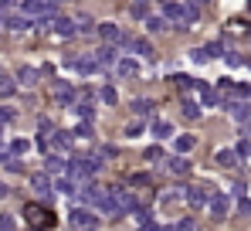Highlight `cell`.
<instances>
[{
  "label": "cell",
  "instance_id": "obj_21",
  "mask_svg": "<svg viewBox=\"0 0 251 231\" xmlns=\"http://www.w3.org/2000/svg\"><path fill=\"white\" fill-rule=\"evenodd\" d=\"M173 146H176L180 156L190 153V150H194V136H190V133H180V136H173Z\"/></svg>",
  "mask_w": 251,
  "mask_h": 231
},
{
  "label": "cell",
  "instance_id": "obj_2",
  "mask_svg": "<svg viewBox=\"0 0 251 231\" xmlns=\"http://www.w3.org/2000/svg\"><path fill=\"white\" fill-rule=\"evenodd\" d=\"M105 197H109V191L99 184H85V191H78V201L85 207H105Z\"/></svg>",
  "mask_w": 251,
  "mask_h": 231
},
{
  "label": "cell",
  "instance_id": "obj_38",
  "mask_svg": "<svg viewBox=\"0 0 251 231\" xmlns=\"http://www.w3.org/2000/svg\"><path fill=\"white\" fill-rule=\"evenodd\" d=\"M173 231H197V228H194V221H190V218H183V221H176V225H173Z\"/></svg>",
  "mask_w": 251,
  "mask_h": 231
},
{
  "label": "cell",
  "instance_id": "obj_43",
  "mask_svg": "<svg viewBox=\"0 0 251 231\" xmlns=\"http://www.w3.org/2000/svg\"><path fill=\"white\" fill-rule=\"evenodd\" d=\"M14 7V0H0V10H10Z\"/></svg>",
  "mask_w": 251,
  "mask_h": 231
},
{
  "label": "cell",
  "instance_id": "obj_26",
  "mask_svg": "<svg viewBox=\"0 0 251 231\" xmlns=\"http://www.w3.org/2000/svg\"><path fill=\"white\" fill-rule=\"evenodd\" d=\"M173 82H176L183 92H190V88L197 92V88H201V82H197V78H190V75H173Z\"/></svg>",
  "mask_w": 251,
  "mask_h": 231
},
{
  "label": "cell",
  "instance_id": "obj_27",
  "mask_svg": "<svg viewBox=\"0 0 251 231\" xmlns=\"http://www.w3.org/2000/svg\"><path fill=\"white\" fill-rule=\"evenodd\" d=\"M14 88H17V82L7 75H0V99H7V95H14Z\"/></svg>",
  "mask_w": 251,
  "mask_h": 231
},
{
  "label": "cell",
  "instance_id": "obj_16",
  "mask_svg": "<svg viewBox=\"0 0 251 231\" xmlns=\"http://www.w3.org/2000/svg\"><path fill=\"white\" fill-rule=\"evenodd\" d=\"M126 48H132L139 58H153V44L146 38H132V41H126Z\"/></svg>",
  "mask_w": 251,
  "mask_h": 231
},
{
  "label": "cell",
  "instance_id": "obj_36",
  "mask_svg": "<svg viewBox=\"0 0 251 231\" xmlns=\"http://www.w3.org/2000/svg\"><path fill=\"white\" fill-rule=\"evenodd\" d=\"M132 17H139V21H150V14H146V3H132Z\"/></svg>",
  "mask_w": 251,
  "mask_h": 231
},
{
  "label": "cell",
  "instance_id": "obj_46",
  "mask_svg": "<svg viewBox=\"0 0 251 231\" xmlns=\"http://www.w3.org/2000/svg\"><path fill=\"white\" fill-rule=\"evenodd\" d=\"M136 3H146V0H136Z\"/></svg>",
  "mask_w": 251,
  "mask_h": 231
},
{
  "label": "cell",
  "instance_id": "obj_41",
  "mask_svg": "<svg viewBox=\"0 0 251 231\" xmlns=\"http://www.w3.org/2000/svg\"><path fill=\"white\" fill-rule=\"evenodd\" d=\"M234 153H238V156H251V143H248V140H241V143H238V150H234Z\"/></svg>",
  "mask_w": 251,
  "mask_h": 231
},
{
  "label": "cell",
  "instance_id": "obj_8",
  "mask_svg": "<svg viewBox=\"0 0 251 231\" xmlns=\"http://www.w3.org/2000/svg\"><path fill=\"white\" fill-rule=\"evenodd\" d=\"M51 31H54L58 38H72V34H78V24L68 21V17H54V21H51Z\"/></svg>",
  "mask_w": 251,
  "mask_h": 231
},
{
  "label": "cell",
  "instance_id": "obj_29",
  "mask_svg": "<svg viewBox=\"0 0 251 231\" xmlns=\"http://www.w3.org/2000/svg\"><path fill=\"white\" fill-rule=\"evenodd\" d=\"M197 92H201V106H217V95H214V92H210L207 85H201V88H197Z\"/></svg>",
  "mask_w": 251,
  "mask_h": 231
},
{
  "label": "cell",
  "instance_id": "obj_1",
  "mask_svg": "<svg viewBox=\"0 0 251 231\" xmlns=\"http://www.w3.org/2000/svg\"><path fill=\"white\" fill-rule=\"evenodd\" d=\"M183 201H187L194 211L210 207V184H194V187H187V191H183Z\"/></svg>",
  "mask_w": 251,
  "mask_h": 231
},
{
  "label": "cell",
  "instance_id": "obj_3",
  "mask_svg": "<svg viewBox=\"0 0 251 231\" xmlns=\"http://www.w3.org/2000/svg\"><path fill=\"white\" fill-rule=\"evenodd\" d=\"M163 17H167L173 28H190V21H187V3L167 0V3H163Z\"/></svg>",
  "mask_w": 251,
  "mask_h": 231
},
{
  "label": "cell",
  "instance_id": "obj_32",
  "mask_svg": "<svg viewBox=\"0 0 251 231\" xmlns=\"http://www.w3.org/2000/svg\"><path fill=\"white\" fill-rule=\"evenodd\" d=\"M187 21H190V24H197V21H201V7H197L194 0L187 3Z\"/></svg>",
  "mask_w": 251,
  "mask_h": 231
},
{
  "label": "cell",
  "instance_id": "obj_42",
  "mask_svg": "<svg viewBox=\"0 0 251 231\" xmlns=\"http://www.w3.org/2000/svg\"><path fill=\"white\" fill-rule=\"evenodd\" d=\"M72 133H75V136H85V140H88V136H92V126H88V122H82V126H78V129H72Z\"/></svg>",
  "mask_w": 251,
  "mask_h": 231
},
{
  "label": "cell",
  "instance_id": "obj_4",
  "mask_svg": "<svg viewBox=\"0 0 251 231\" xmlns=\"http://www.w3.org/2000/svg\"><path fill=\"white\" fill-rule=\"evenodd\" d=\"M24 14L34 21H48V17H54V0H24Z\"/></svg>",
  "mask_w": 251,
  "mask_h": 231
},
{
  "label": "cell",
  "instance_id": "obj_34",
  "mask_svg": "<svg viewBox=\"0 0 251 231\" xmlns=\"http://www.w3.org/2000/svg\"><path fill=\"white\" fill-rule=\"evenodd\" d=\"M146 28H150V31H163V28H167V17H150Z\"/></svg>",
  "mask_w": 251,
  "mask_h": 231
},
{
  "label": "cell",
  "instance_id": "obj_17",
  "mask_svg": "<svg viewBox=\"0 0 251 231\" xmlns=\"http://www.w3.org/2000/svg\"><path fill=\"white\" fill-rule=\"evenodd\" d=\"M31 187H34V191L41 194L44 201L51 197V180H48V173H34V177H31Z\"/></svg>",
  "mask_w": 251,
  "mask_h": 231
},
{
  "label": "cell",
  "instance_id": "obj_19",
  "mask_svg": "<svg viewBox=\"0 0 251 231\" xmlns=\"http://www.w3.org/2000/svg\"><path fill=\"white\" fill-rule=\"evenodd\" d=\"M99 34L109 41V44H116V41H126V38H123V31H119L112 21H109V24H99Z\"/></svg>",
  "mask_w": 251,
  "mask_h": 231
},
{
  "label": "cell",
  "instance_id": "obj_14",
  "mask_svg": "<svg viewBox=\"0 0 251 231\" xmlns=\"http://www.w3.org/2000/svg\"><path fill=\"white\" fill-rule=\"evenodd\" d=\"M44 170H48V173H58V177H65V173H68V160H61V156H48V160H44Z\"/></svg>",
  "mask_w": 251,
  "mask_h": 231
},
{
  "label": "cell",
  "instance_id": "obj_6",
  "mask_svg": "<svg viewBox=\"0 0 251 231\" xmlns=\"http://www.w3.org/2000/svg\"><path fill=\"white\" fill-rule=\"evenodd\" d=\"M72 225H75V231H95L99 228V218L88 207H78V211H72Z\"/></svg>",
  "mask_w": 251,
  "mask_h": 231
},
{
  "label": "cell",
  "instance_id": "obj_20",
  "mask_svg": "<svg viewBox=\"0 0 251 231\" xmlns=\"http://www.w3.org/2000/svg\"><path fill=\"white\" fill-rule=\"evenodd\" d=\"M38 82V68H31V65H24L21 72H17V85H24V88H31Z\"/></svg>",
  "mask_w": 251,
  "mask_h": 231
},
{
  "label": "cell",
  "instance_id": "obj_25",
  "mask_svg": "<svg viewBox=\"0 0 251 231\" xmlns=\"http://www.w3.org/2000/svg\"><path fill=\"white\" fill-rule=\"evenodd\" d=\"M201 113H204V106H201L197 99H190V95H187V99H183V116H190V119H197Z\"/></svg>",
  "mask_w": 251,
  "mask_h": 231
},
{
  "label": "cell",
  "instance_id": "obj_7",
  "mask_svg": "<svg viewBox=\"0 0 251 231\" xmlns=\"http://www.w3.org/2000/svg\"><path fill=\"white\" fill-rule=\"evenodd\" d=\"M227 211H231V197L227 194H214L210 197V218L221 221V218H227Z\"/></svg>",
  "mask_w": 251,
  "mask_h": 231
},
{
  "label": "cell",
  "instance_id": "obj_40",
  "mask_svg": "<svg viewBox=\"0 0 251 231\" xmlns=\"http://www.w3.org/2000/svg\"><path fill=\"white\" fill-rule=\"evenodd\" d=\"M129 184H132V187H146V184H150V177H146V173H136Z\"/></svg>",
  "mask_w": 251,
  "mask_h": 231
},
{
  "label": "cell",
  "instance_id": "obj_18",
  "mask_svg": "<svg viewBox=\"0 0 251 231\" xmlns=\"http://www.w3.org/2000/svg\"><path fill=\"white\" fill-rule=\"evenodd\" d=\"M129 109H132V116L146 119V116H153V109H156V106H153L150 99H132V106H129Z\"/></svg>",
  "mask_w": 251,
  "mask_h": 231
},
{
  "label": "cell",
  "instance_id": "obj_12",
  "mask_svg": "<svg viewBox=\"0 0 251 231\" xmlns=\"http://www.w3.org/2000/svg\"><path fill=\"white\" fill-rule=\"evenodd\" d=\"M238 160H241V156L234 153V150H217V153H214V163H217V167H224V170H234V167H238Z\"/></svg>",
  "mask_w": 251,
  "mask_h": 231
},
{
  "label": "cell",
  "instance_id": "obj_39",
  "mask_svg": "<svg viewBox=\"0 0 251 231\" xmlns=\"http://www.w3.org/2000/svg\"><path fill=\"white\" fill-rule=\"evenodd\" d=\"M0 231H14V218L10 214H0Z\"/></svg>",
  "mask_w": 251,
  "mask_h": 231
},
{
  "label": "cell",
  "instance_id": "obj_23",
  "mask_svg": "<svg viewBox=\"0 0 251 231\" xmlns=\"http://www.w3.org/2000/svg\"><path fill=\"white\" fill-rule=\"evenodd\" d=\"M95 58H99V65H112V61L119 65V58H116V48H112V44L99 48V51H95Z\"/></svg>",
  "mask_w": 251,
  "mask_h": 231
},
{
  "label": "cell",
  "instance_id": "obj_10",
  "mask_svg": "<svg viewBox=\"0 0 251 231\" xmlns=\"http://www.w3.org/2000/svg\"><path fill=\"white\" fill-rule=\"evenodd\" d=\"M31 24H34V21H31L27 14H7V17H3V28H7V31H27Z\"/></svg>",
  "mask_w": 251,
  "mask_h": 231
},
{
  "label": "cell",
  "instance_id": "obj_28",
  "mask_svg": "<svg viewBox=\"0 0 251 231\" xmlns=\"http://www.w3.org/2000/svg\"><path fill=\"white\" fill-rule=\"evenodd\" d=\"M102 102H105V106H116V102H119V92H116L112 85H102Z\"/></svg>",
  "mask_w": 251,
  "mask_h": 231
},
{
  "label": "cell",
  "instance_id": "obj_22",
  "mask_svg": "<svg viewBox=\"0 0 251 231\" xmlns=\"http://www.w3.org/2000/svg\"><path fill=\"white\" fill-rule=\"evenodd\" d=\"M75 68H78L82 75H95L102 65H99V58H78V61H75Z\"/></svg>",
  "mask_w": 251,
  "mask_h": 231
},
{
  "label": "cell",
  "instance_id": "obj_45",
  "mask_svg": "<svg viewBox=\"0 0 251 231\" xmlns=\"http://www.w3.org/2000/svg\"><path fill=\"white\" fill-rule=\"evenodd\" d=\"M0 197H7V184L3 180H0Z\"/></svg>",
  "mask_w": 251,
  "mask_h": 231
},
{
  "label": "cell",
  "instance_id": "obj_9",
  "mask_svg": "<svg viewBox=\"0 0 251 231\" xmlns=\"http://www.w3.org/2000/svg\"><path fill=\"white\" fill-rule=\"evenodd\" d=\"M54 99H58V106H72L78 95H75V88H72L68 82H61V78H58V82H54Z\"/></svg>",
  "mask_w": 251,
  "mask_h": 231
},
{
  "label": "cell",
  "instance_id": "obj_11",
  "mask_svg": "<svg viewBox=\"0 0 251 231\" xmlns=\"http://www.w3.org/2000/svg\"><path fill=\"white\" fill-rule=\"evenodd\" d=\"M167 170L170 173H173V177H187V173H190V160H187V156H170V163H167Z\"/></svg>",
  "mask_w": 251,
  "mask_h": 231
},
{
  "label": "cell",
  "instance_id": "obj_44",
  "mask_svg": "<svg viewBox=\"0 0 251 231\" xmlns=\"http://www.w3.org/2000/svg\"><path fill=\"white\" fill-rule=\"evenodd\" d=\"M241 211H245V214H251V201H241Z\"/></svg>",
  "mask_w": 251,
  "mask_h": 231
},
{
  "label": "cell",
  "instance_id": "obj_33",
  "mask_svg": "<svg viewBox=\"0 0 251 231\" xmlns=\"http://www.w3.org/2000/svg\"><path fill=\"white\" fill-rule=\"evenodd\" d=\"M190 58H194L197 65H204V61H210V51L207 48H197V51H190Z\"/></svg>",
  "mask_w": 251,
  "mask_h": 231
},
{
  "label": "cell",
  "instance_id": "obj_35",
  "mask_svg": "<svg viewBox=\"0 0 251 231\" xmlns=\"http://www.w3.org/2000/svg\"><path fill=\"white\" fill-rule=\"evenodd\" d=\"M139 133H143V119H139V122H129V126H126V136H129V140H136Z\"/></svg>",
  "mask_w": 251,
  "mask_h": 231
},
{
  "label": "cell",
  "instance_id": "obj_13",
  "mask_svg": "<svg viewBox=\"0 0 251 231\" xmlns=\"http://www.w3.org/2000/svg\"><path fill=\"white\" fill-rule=\"evenodd\" d=\"M75 113L82 116V122H92V116H95V106H92V95H88V92H85L82 99L75 102Z\"/></svg>",
  "mask_w": 251,
  "mask_h": 231
},
{
  "label": "cell",
  "instance_id": "obj_37",
  "mask_svg": "<svg viewBox=\"0 0 251 231\" xmlns=\"http://www.w3.org/2000/svg\"><path fill=\"white\" fill-rule=\"evenodd\" d=\"M146 160L160 163V160H163V150H160V146H150V150H146Z\"/></svg>",
  "mask_w": 251,
  "mask_h": 231
},
{
  "label": "cell",
  "instance_id": "obj_24",
  "mask_svg": "<svg viewBox=\"0 0 251 231\" xmlns=\"http://www.w3.org/2000/svg\"><path fill=\"white\" fill-rule=\"evenodd\" d=\"M153 136H156V140H170V136H173V126H170L167 119H156V122H153Z\"/></svg>",
  "mask_w": 251,
  "mask_h": 231
},
{
  "label": "cell",
  "instance_id": "obj_15",
  "mask_svg": "<svg viewBox=\"0 0 251 231\" xmlns=\"http://www.w3.org/2000/svg\"><path fill=\"white\" fill-rule=\"evenodd\" d=\"M116 72H119L123 78H136V75H139V61H136V58H119Z\"/></svg>",
  "mask_w": 251,
  "mask_h": 231
},
{
  "label": "cell",
  "instance_id": "obj_31",
  "mask_svg": "<svg viewBox=\"0 0 251 231\" xmlns=\"http://www.w3.org/2000/svg\"><path fill=\"white\" fill-rule=\"evenodd\" d=\"M75 24H78V31H82V34H88V31H92V28H95V21H92V17H88V14H82V17H78V21H75Z\"/></svg>",
  "mask_w": 251,
  "mask_h": 231
},
{
  "label": "cell",
  "instance_id": "obj_30",
  "mask_svg": "<svg viewBox=\"0 0 251 231\" xmlns=\"http://www.w3.org/2000/svg\"><path fill=\"white\" fill-rule=\"evenodd\" d=\"M27 150H31L27 140H14V143H10V156H21V153H27Z\"/></svg>",
  "mask_w": 251,
  "mask_h": 231
},
{
  "label": "cell",
  "instance_id": "obj_5",
  "mask_svg": "<svg viewBox=\"0 0 251 231\" xmlns=\"http://www.w3.org/2000/svg\"><path fill=\"white\" fill-rule=\"evenodd\" d=\"M24 218H27V225L31 228H48L54 218H51V211L48 207H41V204H27L24 207Z\"/></svg>",
  "mask_w": 251,
  "mask_h": 231
}]
</instances>
